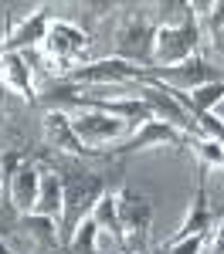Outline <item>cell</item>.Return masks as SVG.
Returning a JSON list of instances; mask_svg holds the SVG:
<instances>
[{"instance_id":"obj_1","label":"cell","mask_w":224,"mask_h":254,"mask_svg":"<svg viewBox=\"0 0 224 254\" xmlns=\"http://www.w3.org/2000/svg\"><path fill=\"white\" fill-rule=\"evenodd\" d=\"M61 217H58V244L65 248L68 237L78 231L81 220H88L95 203L105 193V180L88 173L81 166H61Z\"/></svg>"},{"instance_id":"obj_2","label":"cell","mask_w":224,"mask_h":254,"mask_svg":"<svg viewBox=\"0 0 224 254\" xmlns=\"http://www.w3.org/2000/svg\"><path fill=\"white\" fill-rule=\"evenodd\" d=\"M112 200H116V217H119L126 254L143 251L146 248V237H149V224H153V203H149V196L122 187V190L112 193Z\"/></svg>"},{"instance_id":"obj_3","label":"cell","mask_w":224,"mask_h":254,"mask_svg":"<svg viewBox=\"0 0 224 254\" xmlns=\"http://www.w3.org/2000/svg\"><path fill=\"white\" fill-rule=\"evenodd\" d=\"M201 44V31L197 20L187 17L177 24H163L153 34V55H149V68H166V64H180V61L194 58Z\"/></svg>"},{"instance_id":"obj_4","label":"cell","mask_w":224,"mask_h":254,"mask_svg":"<svg viewBox=\"0 0 224 254\" xmlns=\"http://www.w3.org/2000/svg\"><path fill=\"white\" fill-rule=\"evenodd\" d=\"M0 180L7 187V200L20 217H27L34 210L38 200V183H41V166L34 159H24L17 153H7L0 159Z\"/></svg>"},{"instance_id":"obj_5","label":"cell","mask_w":224,"mask_h":254,"mask_svg":"<svg viewBox=\"0 0 224 254\" xmlns=\"http://www.w3.org/2000/svg\"><path fill=\"white\" fill-rule=\"evenodd\" d=\"M68 122H72V132L78 136V142L85 149L99 153V146H109V142H119L126 132H129V122L119 116H109L102 109H78V112H68Z\"/></svg>"},{"instance_id":"obj_6","label":"cell","mask_w":224,"mask_h":254,"mask_svg":"<svg viewBox=\"0 0 224 254\" xmlns=\"http://www.w3.org/2000/svg\"><path fill=\"white\" fill-rule=\"evenodd\" d=\"M133 92H136V98H143L146 105H149V112L156 119H163V122H170L173 129H180L183 136H201V126L190 119V112L183 109L177 98L170 95V88H163L160 81H149L146 75H143L140 81H133Z\"/></svg>"},{"instance_id":"obj_7","label":"cell","mask_w":224,"mask_h":254,"mask_svg":"<svg viewBox=\"0 0 224 254\" xmlns=\"http://www.w3.org/2000/svg\"><path fill=\"white\" fill-rule=\"evenodd\" d=\"M143 64H129L122 58H99L68 71V85H133L143 78Z\"/></svg>"},{"instance_id":"obj_8","label":"cell","mask_w":224,"mask_h":254,"mask_svg":"<svg viewBox=\"0 0 224 254\" xmlns=\"http://www.w3.org/2000/svg\"><path fill=\"white\" fill-rule=\"evenodd\" d=\"M143 75H146L149 81H160L163 88H170V92H194V88H201V85L218 81V71H214L211 64H204L197 55H194V58H187V61H180V64L146 68Z\"/></svg>"},{"instance_id":"obj_9","label":"cell","mask_w":224,"mask_h":254,"mask_svg":"<svg viewBox=\"0 0 224 254\" xmlns=\"http://www.w3.org/2000/svg\"><path fill=\"white\" fill-rule=\"evenodd\" d=\"M153 34L156 27H149V20L140 17V14H129L122 20L119 34H116V51H119L122 61H146L149 68V55H153Z\"/></svg>"},{"instance_id":"obj_10","label":"cell","mask_w":224,"mask_h":254,"mask_svg":"<svg viewBox=\"0 0 224 254\" xmlns=\"http://www.w3.org/2000/svg\"><path fill=\"white\" fill-rule=\"evenodd\" d=\"M183 132L180 129H173L170 122H163V119H146L136 126V132L129 139H122L119 146H112V153H140V149H149V146H183Z\"/></svg>"},{"instance_id":"obj_11","label":"cell","mask_w":224,"mask_h":254,"mask_svg":"<svg viewBox=\"0 0 224 254\" xmlns=\"http://www.w3.org/2000/svg\"><path fill=\"white\" fill-rule=\"evenodd\" d=\"M44 48H48V55L55 61H75L88 48V34L72 20H55V24H48Z\"/></svg>"},{"instance_id":"obj_12","label":"cell","mask_w":224,"mask_h":254,"mask_svg":"<svg viewBox=\"0 0 224 254\" xmlns=\"http://www.w3.org/2000/svg\"><path fill=\"white\" fill-rule=\"evenodd\" d=\"M44 142H48L51 149H58V153H68V156H75V159L95 156L92 149H85V146L78 142V136L72 132L68 112H61V109H51V112H44Z\"/></svg>"},{"instance_id":"obj_13","label":"cell","mask_w":224,"mask_h":254,"mask_svg":"<svg viewBox=\"0 0 224 254\" xmlns=\"http://www.w3.org/2000/svg\"><path fill=\"white\" fill-rule=\"evenodd\" d=\"M0 85L14 92L24 102H34V85H31V64L20 51H0Z\"/></svg>"},{"instance_id":"obj_14","label":"cell","mask_w":224,"mask_h":254,"mask_svg":"<svg viewBox=\"0 0 224 254\" xmlns=\"http://www.w3.org/2000/svg\"><path fill=\"white\" fill-rule=\"evenodd\" d=\"M44 34H48V7H44V3H34V10L7 31V38H3V44H0V51H20V48H31V44L44 41Z\"/></svg>"},{"instance_id":"obj_15","label":"cell","mask_w":224,"mask_h":254,"mask_svg":"<svg viewBox=\"0 0 224 254\" xmlns=\"http://www.w3.org/2000/svg\"><path fill=\"white\" fill-rule=\"evenodd\" d=\"M211 220H214V214H211V200H207V176H204V170H201V173H197V190H194V200H190V210L183 217L180 231L170 237V241L207 234V231H211Z\"/></svg>"},{"instance_id":"obj_16","label":"cell","mask_w":224,"mask_h":254,"mask_svg":"<svg viewBox=\"0 0 224 254\" xmlns=\"http://www.w3.org/2000/svg\"><path fill=\"white\" fill-rule=\"evenodd\" d=\"M34 217L58 220L61 217V173L51 166H41V183H38V200H34Z\"/></svg>"},{"instance_id":"obj_17","label":"cell","mask_w":224,"mask_h":254,"mask_svg":"<svg viewBox=\"0 0 224 254\" xmlns=\"http://www.w3.org/2000/svg\"><path fill=\"white\" fill-rule=\"evenodd\" d=\"M170 95L180 102L183 109L190 112V119L197 122L201 116H207L218 102H224V81H211V85H201L194 92H170Z\"/></svg>"},{"instance_id":"obj_18","label":"cell","mask_w":224,"mask_h":254,"mask_svg":"<svg viewBox=\"0 0 224 254\" xmlns=\"http://www.w3.org/2000/svg\"><path fill=\"white\" fill-rule=\"evenodd\" d=\"M65 251H68V254H105V248H102V234H99V224H95V217L81 220V224H78V231H75V234L68 237Z\"/></svg>"},{"instance_id":"obj_19","label":"cell","mask_w":224,"mask_h":254,"mask_svg":"<svg viewBox=\"0 0 224 254\" xmlns=\"http://www.w3.org/2000/svg\"><path fill=\"white\" fill-rule=\"evenodd\" d=\"M211 234V231H207ZM207 234H194V237H183V241H170L166 244V254H201Z\"/></svg>"},{"instance_id":"obj_20","label":"cell","mask_w":224,"mask_h":254,"mask_svg":"<svg viewBox=\"0 0 224 254\" xmlns=\"http://www.w3.org/2000/svg\"><path fill=\"white\" fill-rule=\"evenodd\" d=\"M211 27H214V31L224 27V0L221 3H211Z\"/></svg>"},{"instance_id":"obj_21","label":"cell","mask_w":224,"mask_h":254,"mask_svg":"<svg viewBox=\"0 0 224 254\" xmlns=\"http://www.w3.org/2000/svg\"><path fill=\"white\" fill-rule=\"evenodd\" d=\"M211 48H214L218 55H224V27H221V31H214V41H211Z\"/></svg>"},{"instance_id":"obj_22","label":"cell","mask_w":224,"mask_h":254,"mask_svg":"<svg viewBox=\"0 0 224 254\" xmlns=\"http://www.w3.org/2000/svg\"><path fill=\"white\" fill-rule=\"evenodd\" d=\"M214 109H218V116L224 119V102H218V105H214Z\"/></svg>"},{"instance_id":"obj_23","label":"cell","mask_w":224,"mask_h":254,"mask_svg":"<svg viewBox=\"0 0 224 254\" xmlns=\"http://www.w3.org/2000/svg\"><path fill=\"white\" fill-rule=\"evenodd\" d=\"M218 234H221V237H224V220H221V231H218Z\"/></svg>"},{"instance_id":"obj_24","label":"cell","mask_w":224,"mask_h":254,"mask_svg":"<svg viewBox=\"0 0 224 254\" xmlns=\"http://www.w3.org/2000/svg\"><path fill=\"white\" fill-rule=\"evenodd\" d=\"M0 119H3V116H0Z\"/></svg>"}]
</instances>
